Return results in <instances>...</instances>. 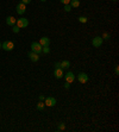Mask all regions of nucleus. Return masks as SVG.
<instances>
[{"label":"nucleus","mask_w":119,"mask_h":132,"mask_svg":"<svg viewBox=\"0 0 119 132\" xmlns=\"http://www.w3.org/2000/svg\"><path fill=\"white\" fill-rule=\"evenodd\" d=\"M42 49H43V46L38 42H32L31 43V51L32 52H36V54L39 55L41 52H42Z\"/></svg>","instance_id":"f257e3e1"},{"label":"nucleus","mask_w":119,"mask_h":132,"mask_svg":"<svg viewBox=\"0 0 119 132\" xmlns=\"http://www.w3.org/2000/svg\"><path fill=\"white\" fill-rule=\"evenodd\" d=\"M17 26H18L19 29H24V28H26L29 25V20L26 18H24V17H21V18H19V19H17Z\"/></svg>","instance_id":"f03ea898"},{"label":"nucleus","mask_w":119,"mask_h":132,"mask_svg":"<svg viewBox=\"0 0 119 132\" xmlns=\"http://www.w3.org/2000/svg\"><path fill=\"white\" fill-rule=\"evenodd\" d=\"M13 48H14V43L11 40H6L1 44V49H4L5 51H11V50H13Z\"/></svg>","instance_id":"7ed1b4c3"},{"label":"nucleus","mask_w":119,"mask_h":132,"mask_svg":"<svg viewBox=\"0 0 119 132\" xmlns=\"http://www.w3.org/2000/svg\"><path fill=\"white\" fill-rule=\"evenodd\" d=\"M102 37H100V36H97V37H94L93 39H92V44H93V46L94 48H99V46H101V44H102Z\"/></svg>","instance_id":"20e7f679"},{"label":"nucleus","mask_w":119,"mask_h":132,"mask_svg":"<svg viewBox=\"0 0 119 132\" xmlns=\"http://www.w3.org/2000/svg\"><path fill=\"white\" fill-rule=\"evenodd\" d=\"M77 80H79L80 83H87L89 80V77L86 73H80L79 75H77Z\"/></svg>","instance_id":"39448f33"},{"label":"nucleus","mask_w":119,"mask_h":132,"mask_svg":"<svg viewBox=\"0 0 119 132\" xmlns=\"http://www.w3.org/2000/svg\"><path fill=\"white\" fill-rule=\"evenodd\" d=\"M45 100V106H48V107H52V106H55L56 105V99L52 98V96H48V98L44 99Z\"/></svg>","instance_id":"423d86ee"},{"label":"nucleus","mask_w":119,"mask_h":132,"mask_svg":"<svg viewBox=\"0 0 119 132\" xmlns=\"http://www.w3.org/2000/svg\"><path fill=\"white\" fill-rule=\"evenodd\" d=\"M63 76H64V79H66V82H68V83L74 82V80H75L74 73H72V71H68V73H66Z\"/></svg>","instance_id":"0eeeda50"},{"label":"nucleus","mask_w":119,"mask_h":132,"mask_svg":"<svg viewBox=\"0 0 119 132\" xmlns=\"http://www.w3.org/2000/svg\"><path fill=\"white\" fill-rule=\"evenodd\" d=\"M15 10H17V13H18V14H24L25 11H26V5L23 4V3H20V4L17 5V9Z\"/></svg>","instance_id":"6e6552de"},{"label":"nucleus","mask_w":119,"mask_h":132,"mask_svg":"<svg viewBox=\"0 0 119 132\" xmlns=\"http://www.w3.org/2000/svg\"><path fill=\"white\" fill-rule=\"evenodd\" d=\"M63 69L62 68H55V70H54V76L56 79H62L63 77Z\"/></svg>","instance_id":"1a4fd4ad"},{"label":"nucleus","mask_w":119,"mask_h":132,"mask_svg":"<svg viewBox=\"0 0 119 132\" xmlns=\"http://www.w3.org/2000/svg\"><path fill=\"white\" fill-rule=\"evenodd\" d=\"M38 43H39L42 46H49V45H50V39H49V37H46V36L42 37Z\"/></svg>","instance_id":"9d476101"},{"label":"nucleus","mask_w":119,"mask_h":132,"mask_svg":"<svg viewBox=\"0 0 119 132\" xmlns=\"http://www.w3.org/2000/svg\"><path fill=\"white\" fill-rule=\"evenodd\" d=\"M28 56L30 57V60L32 62H38L39 61V55L38 54H36V52H32V51H30L28 54Z\"/></svg>","instance_id":"9b49d317"},{"label":"nucleus","mask_w":119,"mask_h":132,"mask_svg":"<svg viewBox=\"0 0 119 132\" xmlns=\"http://www.w3.org/2000/svg\"><path fill=\"white\" fill-rule=\"evenodd\" d=\"M15 22H17V19L14 18V17H12V15H9L6 18V24L9 25V26H13V25H15Z\"/></svg>","instance_id":"f8f14e48"},{"label":"nucleus","mask_w":119,"mask_h":132,"mask_svg":"<svg viewBox=\"0 0 119 132\" xmlns=\"http://www.w3.org/2000/svg\"><path fill=\"white\" fill-rule=\"evenodd\" d=\"M61 68H62V69H69V68H70V62L67 61V60L62 61L61 62Z\"/></svg>","instance_id":"ddd939ff"},{"label":"nucleus","mask_w":119,"mask_h":132,"mask_svg":"<svg viewBox=\"0 0 119 132\" xmlns=\"http://www.w3.org/2000/svg\"><path fill=\"white\" fill-rule=\"evenodd\" d=\"M69 5L72 6V9H76V7H79L80 6V0H70V3H69Z\"/></svg>","instance_id":"4468645a"},{"label":"nucleus","mask_w":119,"mask_h":132,"mask_svg":"<svg viewBox=\"0 0 119 132\" xmlns=\"http://www.w3.org/2000/svg\"><path fill=\"white\" fill-rule=\"evenodd\" d=\"M44 106H45V104H44V102H42V101H39L38 104H37V110L42 111L43 108H44Z\"/></svg>","instance_id":"2eb2a0df"},{"label":"nucleus","mask_w":119,"mask_h":132,"mask_svg":"<svg viewBox=\"0 0 119 132\" xmlns=\"http://www.w3.org/2000/svg\"><path fill=\"white\" fill-rule=\"evenodd\" d=\"M12 31L14 32V34H18L19 31H20V29H19L17 25H13V26H12Z\"/></svg>","instance_id":"dca6fc26"},{"label":"nucleus","mask_w":119,"mask_h":132,"mask_svg":"<svg viewBox=\"0 0 119 132\" xmlns=\"http://www.w3.org/2000/svg\"><path fill=\"white\" fill-rule=\"evenodd\" d=\"M42 52H44V54H49V52H50V49H49V46H43V49H42Z\"/></svg>","instance_id":"f3484780"},{"label":"nucleus","mask_w":119,"mask_h":132,"mask_svg":"<svg viewBox=\"0 0 119 132\" xmlns=\"http://www.w3.org/2000/svg\"><path fill=\"white\" fill-rule=\"evenodd\" d=\"M64 11H66V12H70V11H72V6H70L69 4H68V5H64Z\"/></svg>","instance_id":"a211bd4d"},{"label":"nucleus","mask_w":119,"mask_h":132,"mask_svg":"<svg viewBox=\"0 0 119 132\" xmlns=\"http://www.w3.org/2000/svg\"><path fill=\"white\" fill-rule=\"evenodd\" d=\"M79 22L80 23H87V18H86V17H80Z\"/></svg>","instance_id":"6ab92c4d"},{"label":"nucleus","mask_w":119,"mask_h":132,"mask_svg":"<svg viewBox=\"0 0 119 132\" xmlns=\"http://www.w3.org/2000/svg\"><path fill=\"white\" fill-rule=\"evenodd\" d=\"M64 129H66V125H64L63 123H61L58 125V130H64Z\"/></svg>","instance_id":"aec40b11"},{"label":"nucleus","mask_w":119,"mask_h":132,"mask_svg":"<svg viewBox=\"0 0 119 132\" xmlns=\"http://www.w3.org/2000/svg\"><path fill=\"white\" fill-rule=\"evenodd\" d=\"M60 1H61L63 5H68V4L70 3V0H60Z\"/></svg>","instance_id":"412c9836"},{"label":"nucleus","mask_w":119,"mask_h":132,"mask_svg":"<svg viewBox=\"0 0 119 132\" xmlns=\"http://www.w3.org/2000/svg\"><path fill=\"white\" fill-rule=\"evenodd\" d=\"M64 88H66V89H69L70 88V83H68V82L64 83Z\"/></svg>","instance_id":"4be33fe9"},{"label":"nucleus","mask_w":119,"mask_h":132,"mask_svg":"<svg viewBox=\"0 0 119 132\" xmlns=\"http://www.w3.org/2000/svg\"><path fill=\"white\" fill-rule=\"evenodd\" d=\"M55 68H61V62H56V63H55Z\"/></svg>","instance_id":"5701e85b"},{"label":"nucleus","mask_w":119,"mask_h":132,"mask_svg":"<svg viewBox=\"0 0 119 132\" xmlns=\"http://www.w3.org/2000/svg\"><path fill=\"white\" fill-rule=\"evenodd\" d=\"M21 3L26 5V4H30V3H31V0H21Z\"/></svg>","instance_id":"b1692460"},{"label":"nucleus","mask_w":119,"mask_h":132,"mask_svg":"<svg viewBox=\"0 0 119 132\" xmlns=\"http://www.w3.org/2000/svg\"><path fill=\"white\" fill-rule=\"evenodd\" d=\"M114 73H116V75H118V74H119V67H118V65H117L116 69H114Z\"/></svg>","instance_id":"393cba45"},{"label":"nucleus","mask_w":119,"mask_h":132,"mask_svg":"<svg viewBox=\"0 0 119 132\" xmlns=\"http://www.w3.org/2000/svg\"><path fill=\"white\" fill-rule=\"evenodd\" d=\"M108 37H110V36H108V34H105L104 37H102V39H108Z\"/></svg>","instance_id":"a878e982"},{"label":"nucleus","mask_w":119,"mask_h":132,"mask_svg":"<svg viewBox=\"0 0 119 132\" xmlns=\"http://www.w3.org/2000/svg\"><path fill=\"white\" fill-rule=\"evenodd\" d=\"M44 99H45V98H44V95H39V100H41V101H43Z\"/></svg>","instance_id":"bb28decb"},{"label":"nucleus","mask_w":119,"mask_h":132,"mask_svg":"<svg viewBox=\"0 0 119 132\" xmlns=\"http://www.w3.org/2000/svg\"><path fill=\"white\" fill-rule=\"evenodd\" d=\"M1 44H3V43H1V42H0V49H1Z\"/></svg>","instance_id":"cd10ccee"},{"label":"nucleus","mask_w":119,"mask_h":132,"mask_svg":"<svg viewBox=\"0 0 119 132\" xmlns=\"http://www.w3.org/2000/svg\"><path fill=\"white\" fill-rule=\"evenodd\" d=\"M41 1H43V3H44V1H46V0H41Z\"/></svg>","instance_id":"c85d7f7f"},{"label":"nucleus","mask_w":119,"mask_h":132,"mask_svg":"<svg viewBox=\"0 0 119 132\" xmlns=\"http://www.w3.org/2000/svg\"><path fill=\"white\" fill-rule=\"evenodd\" d=\"M112 1H118V0H112Z\"/></svg>","instance_id":"c756f323"}]
</instances>
